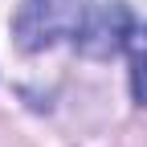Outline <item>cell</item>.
Masks as SVG:
<instances>
[{
  "label": "cell",
  "instance_id": "7a4b0ae2",
  "mask_svg": "<svg viewBox=\"0 0 147 147\" xmlns=\"http://www.w3.org/2000/svg\"><path fill=\"white\" fill-rule=\"evenodd\" d=\"M127 53H131V86H135V98L147 102V25L131 29Z\"/></svg>",
  "mask_w": 147,
  "mask_h": 147
},
{
  "label": "cell",
  "instance_id": "6da1fadb",
  "mask_svg": "<svg viewBox=\"0 0 147 147\" xmlns=\"http://www.w3.org/2000/svg\"><path fill=\"white\" fill-rule=\"evenodd\" d=\"M90 8L94 4H86V0H25V8L16 12V25H12L16 41L29 53L61 41V37L78 41L90 21Z\"/></svg>",
  "mask_w": 147,
  "mask_h": 147
}]
</instances>
